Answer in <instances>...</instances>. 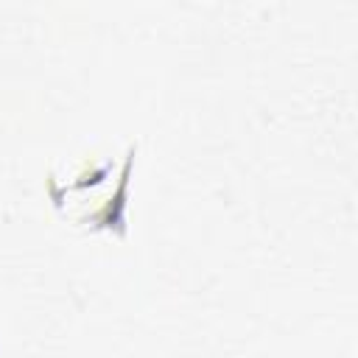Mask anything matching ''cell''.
Listing matches in <instances>:
<instances>
[{
	"label": "cell",
	"instance_id": "cell-1",
	"mask_svg": "<svg viewBox=\"0 0 358 358\" xmlns=\"http://www.w3.org/2000/svg\"><path fill=\"white\" fill-rule=\"evenodd\" d=\"M134 154H137V145H129L115 193H112L95 213L81 215V218H78L81 224H87L90 229H109V232H115V235H120V238L126 235V190H129V176H131Z\"/></svg>",
	"mask_w": 358,
	"mask_h": 358
}]
</instances>
